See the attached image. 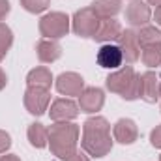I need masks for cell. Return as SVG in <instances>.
<instances>
[{
    "mask_svg": "<svg viewBox=\"0 0 161 161\" xmlns=\"http://www.w3.org/2000/svg\"><path fill=\"white\" fill-rule=\"evenodd\" d=\"M82 150L92 158H105L113 150L111 124L103 116H92L82 124Z\"/></svg>",
    "mask_w": 161,
    "mask_h": 161,
    "instance_id": "6da1fadb",
    "label": "cell"
},
{
    "mask_svg": "<svg viewBox=\"0 0 161 161\" xmlns=\"http://www.w3.org/2000/svg\"><path fill=\"white\" fill-rule=\"evenodd\" d=\"M49 129V148L58 159H68L79 144V125L73 122H53Z\"/></svg>",
    "mask_w": 161,
    "mask_h": 161,
    "instance_id": "7a4b0ae2",
    "label": "cell"
},
{
    "mask_svg": "<svg viewBox=\"0 0 161 161\" xmlns=\"http://www.w3.org/2000/svg\"><path fill=\"white\" fill-rule=\"evenodd\" d=\"M71 30V19L62 11L45 13L40 19V34L47 40H60Z\"/></svg>",
    "mask_w": 161,
    "mask_h": 161,
    "instance_id": "3957f363",
    "label": "cell"
},
{
    "mask_svg": "<svg viewBox=\"0 0 161 161\" xmlns=\"http://www.w3.org/2000/svg\"><path fill=\"white\" fill-rule=\"evenodd\" d=\"M101 19L94 13L92 8H82L77 9L71 17V30L79 38H94V34L99 28Z\"/></svg>",
    "mask_w": 161,
    "mask_h": 161,
    "instance_id": "277c9868",
    "label": "cell"
},
{
    "mask_svg": "<svg viewBox=\"0 0 161 161\" xmlns=\"http://www.w3.org/2000/svg\"><path fill=\"white\" fill-rule=\"evenodd\" d=\"M25 109L34 114V116H41L45 114V111L49 109L51 103V92L47 88H40V86H28L25 90V97H23Z\"/></svg>",
    "mask_w": 161,
    "mask_h": 161,
    "instance_id": "5b68a950",
    "label": "cell"
},
{
    "mask_svg": "<svg viewBox=\"0 0 161 161\" xmlns=\"http://www.w3.org/2000/svg\"><path fill=\"white\" fill-rule=\"evenodd\" d=\"M137 77V71L133 69V66H122L118 69H114L107 79H105V86H107V90L109 92H113V94H118V96H124L127 90H129V86L133 84V80Z\"/></svg>",
    "mask_w": 161,
    "mask_h": 161,
    "instance_id": "8992f818",
    "label": "cell"
},
{
    "mask_svg": "<svg viewBox=\"0 0 161 161\" xmlns=\"http://www.w3.org/2000/svg\"><path fill=\"white\" fill-rule=\"evenodd\" d=\"M80 109L79 103H75L69 97H58L51 103L49 109V116L53 122H71L79 116Z\"/></svg>",
    "mask_w": 161,
    "mask_h": 161,
    "instance_id": "52a82bcc",
    "label": "cell"
},
{
    "mask_svg": "<svg viewBox=\"0 0 161 161\" xmlns=\"http://www.w3.org/2000/svg\"><path fill=\"white\" fill-rule=\"evenodd\" d=\"M118 47H120L125 64L131 66L141 58V45L137 40V30H133V28L122 30V36L118 38Z\"/></svg>",
    "mask_w": 161,
    "mask_h": 161,
    "instance_id": "ba28073f",
    "label": "cell"
},
{
    "mask_svg": "<svg viewBox=\"0 0 161 161\" xmlns=\"http://www.w3.org/2000/svg\"><path fill=\"white\" fill-rule=\"evenodd\" d=\"M105 105V92L97 86H86L79 96V109L80 113L92 114L101 111Z\"/></svg>",
    "mask_w": 161,
    "mask_h": 161,
    "instance_id": "9c48e42d",
    "label": "cell"
},
{
    "mask_svg": "<svg viewBox=\"0 0 161 161\" xmlns=\"http://www.w3.org/2000/svg\"><path fill=\"white\" fill-rule=\"evenodd\" d=\"M54 86H56V90L62 96H68V97H79L80 92L86 88L84 86V79L75 71H66V73L58 75Z\"/></svg>",
    "mask_w": 161,
    "mask_h": 161,
    "instance_id": "30bf717a",
    "label": "cell"
},
{
    "mask_svg": "<svg viewBox=\"0 0 161 161\" xmlns=\"http://www.w3.org/2000/svg\"><path fill=\"white\" fill-rule=\"evenodd\" d=\"M152 19V9L148 2L144 0H131V4L125 8V21L135 28V26H144Z\"/></svg>",
    "mask_w": 161,
    "mask_h": 161,
    "instance_id": "8fae6325",
    "label": "cell"
},
{
    "mask_svg": "<svg viewBox=\"0 0 161 161\" xmlns=\"http://www.w3.org/2000/svg\"><path fill=\"white\" fill-rule=\"evenodd\" d=\"M96 60L105 69H118V68H122L124 56H122V51L118 45H114V43H103L99 47L97 54H96Z\"/></svg>",
    "mask_w": 161,
    "mask_h": 161,
    "instance_id": "7c38bea8",
    "label": "cell"
},
{
    "mask_svg": "<svg viewBox=\"0 0 161 161\" xmlns=\"http://www.w3.org/2000/svg\"><path fill=\"white\" fill-rule=\"evenodd\" d=\"M159 88H161V75L156 71H144L141 75V99L146 103L159 101Z\"/></svg>",
    "mask_w": 161,
    "mask_h": 161,
    "instance_id": "4fadbf2b",
    "label": "cell"
},
{
    "mask_svg": "<svg viewBox=\"0 0 161 161\" xmlns=\"http://www.w3.org/2000/svg\"><path fill=\"white\" fill-rule=\"evenodd\" d=\"M113 137L120 144H133L139 139V127L131 118H120L113 125Z\"/></svg>",
    "mask_w": 161,
    "mask_h": 161,
    "instance_id": "5bb4252c",
    "label": "cell"
},
{
    "mask_svg": "<svg viewBox=\"0 0 161 161\" xmlns=\"http://www.w3.org/2000/svg\"><path fill=\"white\" fill-rule=\"evenodd\" d=\"M122 25L120 21H116V19H101V23H99V28H97V32L94 34V38L92 40H96L97 43H113V41H118V38L122 36Z\"/></svg>",
    "mask_w": 161,
    "mask_h": 161,
    "instance_id": "9a60e30c",
    "label": "cell"
},
{
    "mask_svg": "<svg viewBox=\"0 0 161 161\" xmlns=\"http://www.w3.org/2000/svg\"><path fill=\"white\" fill-rule=\"evenodd\" d=\"M36 54L40 58V62L43 64H53L62 56V45L58 43V40H47L41 38L36 43Z\"/></svg>",
    "mask_w": 161,
    "mask_h": 161,
    "instance_id": "2e32d148",
    "label": "cell"
},
{
    "mask_svg": "<svg viewBox=\"0 0 161 161\" xmlns=\"http://www.w3.org/2000/svg\"><path fill=\"white\" fill-rule=\"evenodd\" d=\"M90 8L99 19H114L122 9V0H94Z\"/></svg>",
    "mask_w": 161,
    "mask_h": 161,
    "instance_id": "e0dca14e",
    "label": "cell"
},
{
    "mask_svg": "<svg viewBox=\"0 0 161 161\" xmlns=\"http://www.w3.org/2000/svg\"><path fill=\"white\" fill-rule=\"evenodd\" d=\"M26 84L28 86H40V88H47L49 90L51 84H53V73H51V69L45 68V66H38V68L30 69L28 75H26Z\"/></svg>",
    "mask_w": 161,
    "mask_h": 161,
    "instance_id": "ac0fdd59",
    "label": "cell"
},
{
    "mask_svg": "<svg viewBox=\"0 0 161 161\" xmlns=\"http://www.w3.org/2000/svg\"><path fill=\"white\" fill-rule=\"evenodd\" d=\"M26 137H28V141H30V144L34 148H45V146H49V129L43 124H40V122H34V124L28 125Z\"/></svg>",
    "mask_w": 161,
    "mask_h": 161,
    "instance_id": "d6986e66",
    "label": "cell"
},
{
    "mask_svg": "<svg viewBox=\"0 0 161 161\" xmlns=\"http://www.w3.org/2000/svg\"><path fill=\"white\" fill-rule=\"evenodd\" d=\"M137 40H139L141 47L161 43V28L154 26V25H144L137 30Z\"/></svg>",
    "mask_w": 161,
    "mask_h": 161,
    "instance_id": "ffe728a7",
    "label": "cell"
},
{
    "mask_svg": "<svg viewBox=\"0 0 161 161\" xmlns=\"http://www.w3.org/2000/svg\"><path fill=\"white\" fill-rule=\"evenodd\" d=\"M141 60L148 68H158V66H161V43L141 47Z\"/></svg>",
    "mask_w": 161,
    "mask_h": 161,
    "instance_id": "44dd1931",
    "label": "cell"
},
{
    "mask_svg": "<svg viewBox=\"0 0 161 161\" xmlns=\"http://www.w3.org/2000/svg\"><path fill=\"white\" fill-rule=\"evenodd\" d=\"M13 45V32L6 23H0V62L6 58L8 51Z\"/></svg>",
    "mask_w": 161,
    "mask_h": 161,
    "instance_id": "7402d4cb",
    "label": "cell"
},
{
    "mask_svg": "<svg viewBox=\"0 0 161 161\" xmlns=\"http://www.w3.org/2000/svg\"><path fill=\"white\" fill-rule=\"evenodd\" d=\"M28 13H41L51 6V0H19Z\"/></svg>",
    "mask_w": 161,
    "mask_h": 161,
    "instance_id": "603a6c76",
    "label": "cell"
},
{
    "mask_svg": "<svg viewBox=\"0 0 161 161\" xmlns=\"http://www.w3.org/2000/svg\"><path fill=\"white\" fill-rule=\"evenodd\" d=\"M9 146H11V137H9V133L4 131V129H0V154H6V152L9 150Z\"/></svg>",
    "mask_w": 161,
    "mask_h": 161,
    "instance_id": "cb8c5ba5",
    "label": "cell"
},
{
    "mask_svg": "<svg viewBox=\"0 0 161 161\" xmlns=\"http://www.w3.org/2000/svg\"><path fill=\"white\" fill-rule=\"evenodd\" d=\"M150 142H152L154 148H161V124L152 129V133H150Z\"/></svg>",
    "mask_w": 161,
    "mask_h": 161,
    "instance_id": "d4e9b609",
    "label": "cell"
},
{
    "mask_svg": "<svg viewBox=\"0 0 161 161\" xmlns=\"http://www.w3.org/2000/svg\"><path fill=\"white\" fill-rule=\"evenodd\" d=\"M11 11V6H9V0H0V23L9 15Z\"/></svg>",
    "mask_w": 161,
    "mask_h": 161,
    "instance_id": "484cf974",
    "label": "cell"
},
{
    "mask_svg": "<svg viewBox=\"0 0 161 161\" xmlns=\"http://www.w3.org/2000/svg\"><path fill=\"white\" fill-rule=\"evenodd\" d=\"M64 161H90V158H88V154H86L84 150H82V152H80V150H75L68 159H64Z\"/></svg>",
    "mask_w": 161,
    "mask_h": 161,
    "instance_id": "4316f807",
    "label": "cell"
},
{
    "mask_svg": "<svg viewBox=\"0 0 161 161\" xmlns=\"http://www.w3.org/2000/svg\"><path fill=\"white\" fill-rule=\"evenodd\" d=\"M6 84H8V75H6V71L0 68V92L6 88Z\"/></svg>",
    "mask_w": 161,
    "mask_h": 161,
    "instance_id": "83f0119b",
    "label": "cell"
},
{
    "mask_svg": "<svg viewBox=\"0 0 161 161\" xmlns=\"http://www.w3.org/2000/svg\"><path fill=\"white\" fill-rule=\"evenodd\" d=\"M154 21H156V25L161 28V4L159 6H156V13H154Z\"/></svg>",
    "mask_w": 161,
    "mask_h": 161,
    "instance_id": "f1b7e54d",
    "label": "cell"
},
{
    "mask_svg": "<svg viewBox=\"0 0 161 161\" xmlns=\"http://www.w3.org/2000/svg\"><path fill=\"white\" fill-rule=\"evenodd\" d=\"M0 161H21V158L15 154H6V156H0Z\"/></svg>",
    "mask_w": 161,
    "mask_h": 161,
    "instance_id": "f546056e",
    "label": "cell"
},
{
    "mask_svg": "<svg viewBox=\"0 0 161 161\" xmlns=\"http://www.w3.org/2000/svg\"><path fill=\"white\" fill-rule=\"evenodd\" d=\"M144 2H148V4H152V6H159L161 0H144Z\"/></svg>",
    "mask_w": 161,
    "mask_h": 161,
    "instance_id": "4dcf8cb0",
    "label": "cell"
},
{
    "mask_svg": "<svg viewBox=\"0 0 161 161\" xmlns=\"http://www.w3.org/2000/svg\"><path fill=\"white\" fill-rule=\"evenodd\" d=\"M159 109H161V99H159Z\"/></svg>",
    "mask_w": 161,
    "mask_h": 161,
    "instance_id": "1f68e13d",
    "label": "cell"
},
{
    "mask_svg": "<svg viewBox=\"0 0 161 161\" xmlns=\"http://www.w3.org/2000/svg\"><path fill=\"white\" fill-rule=\"evenodd\" d=\"M159 161H161V156H159Z\"/></svg>",
    "mask_w": 161,
    "mask_h": 161,
    "instance_id": "d6a6232c",
    "label": "cell"
}]
</instances>
